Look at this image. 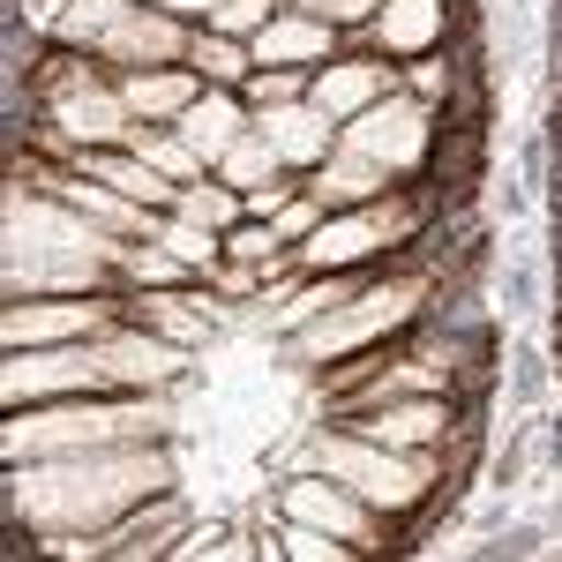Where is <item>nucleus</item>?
Wrapping results in <instances>:
<instances>
[{"label":"nucleus","instance_id":"1","mask_svg":"<svg viewBox=\"0 0 562 562\" xmlns=\"http://www.w3.org/2000/svg\"><path fill=\"white\" fill-rule=\"evenodd\" d=\"M166 458H150V450H90V458H60V465H38V473L15 480V495H23V510L38 525H98L113 518L121 503L135 495H150V487H166Z\"/></svg>","mask_w":562,"mask_h":562},{"label":"nucleus","instance_id":"2","mask_svg":"<svg viewBox=\"0 0 562 562\" xmlns=\"http://www.w3.org/2000/svg\"><path fill=\"white\" fill-rule=\"evenodd\" d=\"M166 413L150 405H83V413H38V420H15L8 428V458H38V450H98V442H121V435H150Z\"/></svg>","mask_w":562,"mask_h":562},{"label":"nucleus","instance_id":"3","mask_svg":"<svg viewBox=\"0 0 562 562\" xmlns=\"http://www.w3.org/2000/svg\"><path fill=\"white\" fill-rule=\"evenodd\" d=\"M60 23H68V38L105 45V53H128V60H166V53H180L173 23H166V15H143V8H128V0H76Z\"/></svg>","mask_w":562,"mask_h":562},{"label":"nucleus","instance_id":"4","mask_svg":"<svg viewBox=\"0 0 562 562\" xmlns=\"http://www.w3.org/2000/svg\"><path fill=\"white\" fill-rule=\"evenodd\" d=\"M315 458H323V473L352 480L368 503H390V510H397V503H413V495H420V480H428L420 465H397L383 442H323Z\"/></svg>","mask_w":562,"mask_h":562},{"label":"nucleus","instance_id":"5","mask_svg":"<svg viewBox=\"0 0 562 562\" xmlns=\"http://www.w3.org/2000/svg\"><path fill=\"white\" fill-rule=\"evenodd\" d=\"M8 248L15 256H45V248H60V256H105V240L90 233V217H60L45 211V203H8Z\"/></svg>","mask_w":562,"mask_h":562},{"label":"nucleus","instance_id":"6","mask_svg":"<svg viewBox=\"0 0 562 562\" xmlns=\"http://www.w3.org/2000/svg\"><path fill=\"white\" fill-rule=\"evenodd\" d=\"M420 143H428V113L405 105V98H390V105L368 113V121H352V150H368L375 166H413Z\"/></svg>","mask_w":562,"mask_h":562},{"label":"nucleus","instance_id":"7","mask_svg":"<svg viewBox=\"0 0 562 562\" xmlns=\"http://www.w3.org/2000/svg\"><path fill=\"white\" fill-rule=\"evenodd\" d=\"M405 307H413V293H405V285H390V293H368L360 307H338L330 323H315V330H307V352H315V360H330V352H346V346H360V338L390 330Z\"/></svg>","mask_w":562,"mask_h":562},{"label":"nucleus","instance_id":"8","mask_svg":"<svg viewBox=\"0 0 562 562\" xmlns=\"http://www.w3.org/2000/svg\"><path fill=\"white\" fill-rule=\"evenodd\" d=\"M98 352H31V360H8L0 390L8 397H38V390H76V383H98Z\"/></svg>","mask_w":562,"mask_h":562},{"label":"nucleus","instance_id":"9","mask_svg":"<svg viewBox=\"0 0 562 562\" xmlns=\"http://www.w3.org/2000/svg\"><path fill=\"white\" fill-rule=\"evenodd\" d=\"M397 225H405V211H375V217H338V225H323V233L307 240V256H315V270H323V262L338 270V262L368 256V248H383V240H390V233H397Z\"/></svg>","mask_w":562,"mask_h":562},{"label":"nucleus","instance_id":"10","mask_svg":"<svg viewBox=\"0 0 562 562\" xmlns=\"http://www.w3.org/2000/svg\"><path fill=\"white\" fill-rule=\"evenodd\" d=\"M8 285L15 293H76V285H90V256H60V248H45V256H15L8 262Z\"/></svg>","mask_w":562,"mask_h":562},{"label":"nucleus","instance_id":"11","mask_svg":"<svg viewBox=\"0 0 562 562\" xmlns=\"http://www.w3.org/2000/svg\"><path fill=\"white\" fill-rule=\"evenodd\" d=\"M285 510H293L301 525H315V532H338V540H368V525H360V510H352L346 495L315 487V480H301V487L285 495Z\"/></svg>","mask_w":562,"mask_h":562},{"label":"nucleus","instance_id":"12","mask_svg":"<svg viewBox=\"0 0 562 562\" xmlns=\"http://www.w3.org/2000/svg\"><path fill=\"white\" fill-rule=\"evenodd\" d=\"M323 135H330L323 113H301V105H270L262 113V143L278 158H323Z\"/></svg>","mask_w":562,"mask_h":562},{"label":"nucleus","instance_id":"13","mask_svg":"<svg viewBox=\"0 0 562 562\" xmlns=\"http://www.w3.org/2000/svg\"><path fill=\"white\" fill-rule=\"evenodd\" d=\"M98 368L121 375V383H166L180 360L166 346H150V338H113V346H98Z\"/></svg>","mask_w":562,"mask_h":562},{"label":"nucleus","instance_id":"14","mask_svg":"<svg viewBox=\"0 0 562 562\" xmlns=\"http://www.w3.org/2000/svg\"><path fill=\"white\" fill-rule=\"evenodd\" d=\"M121 113H128V105H113V98H98V90H68V98H60V128L83 135V143H113V135L128 128Z\"/></svg>","mask_w":562,"mask_h":562},{"label":"nucleus","instance_id":"15","mask_svg":"<svg viewBox=\"0 0 562 562\" xmlns=\"http://www.w3.org/2000/svg\"><path fill=\"white\" fill-rule=\"evenodd\" d=\"M90 323V307L83 301H68V307H15L8 315V346H45V338H76Z\"/></svg>","mask_w":562,"mask_h":562},{"label":"nucleus","instance_id":"16","mask_svg":"<svg viewBox=\"0 0 562 562\" xmlns=\"http://www.w3.org/2000/svg\"><path fill=\"white\" fill-rule=\"evenodd\" d=\"M180 135L203 150V158H225L233 143H240V113L225 105V98H203V105H188V121H180Z\"/></svg>","mask_w":562,"mask_h":562},{"label":"nucleus","instance_id":"17","mask_svg":"<svg viewBox=\"0 0 562 562\" xmlns=\"http://www.w3.org/2000/svg\"><path fill=\"white\" fill-rule=\"evenodd\" d=\"M435 23H442V0H390L383 8V45L413 53V45L435 38Z\"/></svg>","mask_w":562,"mask_h":562},{"label":"nucleus","instance_id":"18","mask_svg":"<svg viewBox=\"0 0 562 562\" xmlns=\"http://www.w3.org/2000/svg\"><path fill=\"white\" fill-rule=\"evenodd\" d=\"M375 68H330L323 83H315V113H360L368 98H375Z\"/></svg>","mask_w":562,"mask_h":562},{"label":"nucleus","instance_id":"19","mask_svg":"<svg viewBox=\"0 0 562 562\" xmlns=\"http://www.w3.org/2000/svg\"><path fill=\"white\" fill-rule=\"evenodd\" d=\"M68 203H76L83 217H98V225H121V233H143V203H128L121 188L105 195V188H83V180H76V188H68Z\"/></svg>","mask_w":562,"mask_h":562},{"label":"nucleus","instance_id":"20","mask_svg":"<svg viewBox=\"0 0 562 562\" xmlns=\"http://www.w3.org/2000/svg\"><path fill=\"white\" fill-rule=\"evenodd\" d=\"M98 180H105V188H121L128 203H166V180L150 173V158H105Z\"/></svg>","mask_w":562,"mask_h":562},{"label":"nucleus","instance_id":"21","mask_svg":"<svg viewBox=\"0 0 562 562\" xmlns=\"http://www.w3.org/2000/svg\"><path fill=\"white\" fill-rule=\"evenodd\" d=\"M375 188H383V166H375L368 150H352L346 166L323 173V203H352V195H375Z\"/></svg>","mask_w":562,"mask_h":562},{"label":"nucleus","instance_id":"22","mask_svg":"<svg viewBox=\"0 0 562 562\" xmlns=\"http://www.w3.org/2000/svg\"><path fill=\"white\" fill-rule=\"evenodd\" d=\"M323 53V23H270L256 60H315Z\"/></svg>","mask_w":562,"mask_h":562},{"label":"nucleus","instance_id":"23","mask_svg":"<svg viewBox=\"0 0 562 562\" xmlns=\"http://www.w3.org/2000/svg\"><path fill=\"white\" fill-rule=\"evenodd\" d=\"M121 105H128V113H180V105H188V76H135V83L121 90Z\"/></svg>","mask_w":562,"mask_h":562},{"label":"nucleus","instance_id":"24","mask_svg":"<svg viewBox=\"0 0 562 562\" xmlns=\"http://www.w3.org/2000/svg\"><path fill=\"white\" fill-rule=\"evenodd\" d=\"M435 428H442V413H435V405H397V413H383V420H368L375 442H428Z\"/></svg>","mask_w":562,"mask_h":562},{"label":"nucleus","instance_id":"25","mask_svg":"<svg viewBox=\"0 0 562 562\" xmlns=\"http://www.w3.org/2000/svg\"><path fill=\"white\" fill-rule=\"evenodd\" d=\"M270 166H278V150H270V143H233V150H225V173L240 180V188H270Z\"/></svg>","mask_w":562,"mask_h":562},{"label":"nucleus","instance_id":"26","mask_svg":"<svg viewBox=\"0 0 562 562\" xmlns=\"http://www.w3.org/2000/svg\"><path fill=\"white\" fill-rule=\"evenodd\" d=\"M143 158L158 166V173H203V150L180 135V143H166V135H143Z\"/></svg>","mask_w":562,"mask_h":562},{"label":"nucleus","instance_id":"27","mask_svg":"<svg viewBox=\"0 0 562 562\" xmlns=\"http://www.w3.org/2000/svg\"><path fill=\"white\" fill-rule=\"evenodd\" d=\"M211 225H195V217H180V225H166L158 240H166V256H180V262H211V240H203Z\"/></svg>","mask_w":562,"mask_h":562},{"label":"nucleus","instance_id":"28","mask_svg":"<svg viewBox=\"0 0 562 562\" xmlns=\"http://www.w3.org/2000/svg\"><path fill=\"white\" fill-rule=\"evenodd\" d=\"M180 211L195 217V225H225V217H233V195H225V188H195Z\"/></svg>","mask_w":562,"mask_h":562},{"label":"nucleus","instance_id":"29","mask_svg":"<svg viewBox=\"0 0 562 562\" xmlns=\"http://www.w3.org/2000/svg\"><path fill=\"white\" fill-rule=\"evenodd\" d=\"M217 23H225V31H262V0H225Z\"/></svg>","mask_w":562,"mask_h":562},{"label":"nucleus","instance_id":"30","mask_svg":"<svg viewBox=\"0 0 562 562\" xmlns=\"http://www.w3.org/2000/svg\"><path fill=\"white\" fill-rule=\"evenodd\" d=\"M285 548L301 562H315V555H338V540H315V525H301V532H285Z\"/></svg>","mask_w":562,"mask_h":562},{"label":"nucleus","instance_id":"31","mask_svg":"<svg viewBox=\"0 0 562 562\" xmlns=\"http://www.w3.org/2000/svg\"><path fill=\"white\" fill-rule=\"evenodd\" d=\"M195 60H203V68H211V76H240V53H233V45H203V53H195Z\"/></svg>","mask_w":562,"mask_h":562},{"label":"nucleus","instance_id":"32","mask_svg":"<svg viewBox=\"0 0 562 562\" xmlns=\"http://www.w3.org/2000/svg\"><path fill=\"white\" fill-rule=\"evenodd\" d=\"M307 225H315V211H307V203H285V211H278V240H285V233H307Z\"/></svg>","mask_w":562,"mask_h":562},{"label":"nucleus","instance_id":"33","mask_svg":"<svg viewBox=\"0 0 562 562\" xmlns=\"http://www.w3.org/2000/svg\"><path fill=\"white\" fill-rule=\"evenodd\" d=\"M315 8H323V15H330V23H346V15H368V8H375V0H315Z\"/></svg>","mask_w":562,"mask_h":562},{"label":"nucleus","instance_id":"34","mask_svg":"<svg viewBox=\"0 0 562 562\" xmlns=\"http://www.w3.org/2000/svg\"><path fill=\"white\" fill-rule=\"evenodd\" d=\"M158 323H166V330H180V338H195V330H203L195 315H180V307H166V301H158Z\"/></svg>","mask_w":562,"mask_h":562},{"label":"nucleus","instance_id":"35","mask_svg":"<svg viewBox=\"0 0 562 562\" xmlns=\"http://www.w3.org/2000/svg\"><path fill=\"white\" fill-rule=\"evenodd\" d=\"M180 256H135V278H173Z\"/></svg>","mask_w":562,"mask_h":562},{"label":"nucleus","instance_id":"36","mask_svg":"<svg viewBox=\"0 0 562 562\" xmlns=\"http://www.w3.org/2000/svg\"><path fill=\"white\" fill-rule=\"evenodd\" d=\"M173 8H225V0H173Z\"/></svg>","mask_w":562,"mask_h":562}]
</instances>
